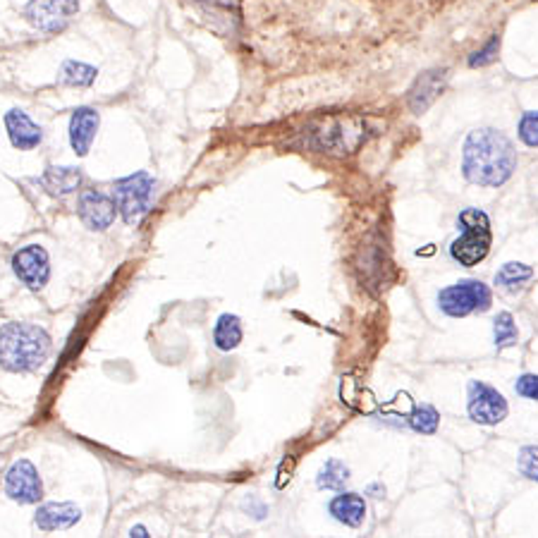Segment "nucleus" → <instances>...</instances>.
<instances>
[{
	"label": "nucleus",
	"instance_id": "f257e3e1",
	"mask_svg": "<svg viewBox=\"0 0 538 538\" xmlns=\"http://www.w3.org/2000/svg\"><path fill=\"white\" fill-rule=\"evenodd\" d=\"M516 168V151L498 129H476L466 136L462 170L472 185L500 187Z\"/></svg>",
	"mask_w": 538,
	"mask_h": 538
},
{
	"label": "nucleus",
	"instance_id": "f03ea898",
	"mask_svg": "<svg viewBox=\"0 0 538 538\" xmlns=\"http://www.w3.org/2000/svg\"><path fill=\"white\" fill-rule=\"evenodd\" d=\"M53 343L48 330L34 323L0 325V366L10 373L39 371L50 357Z\"/></svg>",
	"mask_w": 538,
	"mask_h": 538
},
{
	"label": "nucleus",
	"instance_id": "7ed1b4c3",
	"mask_svg": "<svg viewBox=\"0 0 538 538\" xmlns=\"http://www.w3.org/2000/svg\"><path fill=\"white\" fill-rule=\"evenodd\" d=\"M462 235L452 242L450 254L462 265H479L490 251V222L488 215L479 208H464L457 218Z\"/></svg>",
	"mask_w": 538,
	"mask_h": 538
},
{
	"label": "nucleus",
	"instance_id": "20e7f679",
	"mask_svg": "<svg viewBox=\"0 0 538 538\" xmlns=\"http://www.w3.org/2000/svg\"><path fill=\"white\" fill-rule=\"evenodd\" d=\"M153 194H156V179L151 178L146 170H139L134 175L117 179L113 185L117 215H122V221L127 225H136L151 211Z\"/></svg>",
	"mask_w": 538,
	"mask_h": 538
},
{
	"label": "nucleus",
	"instance_id": "39448f33",
	"mask_svg": "<svg viewBox=\"0 0 538 538\" xmlns=\"http://www.w3.org/2000/svg\"><path fill=\"white\" fill-rule=\"evenodd\" d=\"M490 299H493L490 290L481 280H464L457 285L445 287L438 294V304L452 318H462L473 311H486L490 307Z\"/></svg>",
	"mask_w": 538,
	"mask_h": 538
},
{
	"label": "nucleus",
	"instance_id": "423d86ee",
	"mask_svg": "<svg viewBox=\"0 0 538 538\" xmlns=\"http://www.w3.org/2000/svg\"><path fill=\"white\" fill-rule=\"evenodd\" d=\"M10 265H13L14 278L29 290L39 292V290L48 285L50 256L41 244H27V247L14 251L13 258H10Z\"/></svg>",
	"mask_w": 538,
	"mask_h": 538
},
{
	"label": "nucleus",
	"instance_id": "0eeeda50",
	"mask_svg": "<svg viewBox=\"0 0 538 538\" xmlns=\"http://www.w3.org/2000/svg\"><path fill=\"white\" fill-rule=\"evenodd\" d=\"M79 13V0H29L24 17L31 27L46 34L63 31Z\"/></svg>",
	"mask_w": 538,
	"mask_h": 538
},
{
	"label": "nucleus",
	"instance_id": "6e6552de",
	"mask_svg": "<svg viewBox=\"0 0 538 538\" xmlns=\"http://www.w3.org/2000/svg\"><path fill=\"white\" fill-rule=\"evenodd\" d=\"M5 495L17 505H36L43 498L41 473L29 459H17L5 472Z\"/></svg>",
	"mask_w": 538,
	"mask_h": 538
},
{
	"label": "nucleus",
	"instance_id": "1a4fd4ad",
	"mask_svg": "<svg viewBox=\"0 0 538 538\" xmlns=\"http://www.w3.org/2000/svg\"><path fill=\"white\" fill-rule=\"evenodd\" d=\"M466 409H469L472 421L481 423V426H495L508 416V400L495 387L486 386L481 380H472Z\"/></svg>",
	"mask_w": 538,
	"mask_h": 538
},
{
	"label": "nucleus",
	"instance_id": "9d476101",
	"mask_svg": "<svg viewBox=\"0 0 538 538\" xmlns=\"http://www.w3.org/2000/svg\"><path fill=\"white\" fill-rule=\"evenodd\" d=\"M77 215L91 232H106L117 218L113 194L100 189H82L77 199Z\"/></svg>",
	"mask_w": 538,
	"mask_h": 538
},
{
	"label": "nucleus",
	"instance_id": "9b49d317",
	"mask_svg": "<svg viewBox=\"0 0 538 538\" xmlns=\"http://www.w3.org/2000/svg\"><path fill=\"white\" fill-rule=\"evenodd\" d=\"M3 120H5L7 136H10V143H13L14 149L31 151L36 146H41L43 129L24 110L13 108V110H7Z\"/></svg>",
	"mask_w": 538,
	"mask_h": 538
},
{
	"label": "nucleus",
	"instance_id": "f8f14e48",
	"mask_svg": "<svg viewBox=\"0 0 538 538\" xmlns=\"http://www.w3.org/2000/svg\"><path fill=\"white\" fill-rule=\"evenodd\" d=\"M100 115L96 108L82 106L70 117V146L77 156H86L91 151V143L99 132Z\"/></svg>",
	"mask_w": 538,
	"mask_h": 538
},
{
	"label": "nucleus",
	"instance_id": "ddd939ff",
	"mask_svg": "<svg viewBox=\"0 0 538 538\" xmlns=\"http://www.w3.org/2000/svg\"><path fill=\"white\" fill-rule=\"evenodd\" d=\"M82 519V509L74 502H46L36 509L34 524L41 531L72 529Z\"/></svg>",
	"mask_w": 538,
	"mask_h": 538
},
{
	"label": "nucleus",
	"instance_id": "4468645a",
	"mask_svg": "<svg viewBox=\"0 0 538 538\" xmlns=\"http://www.w3.org/2000/svg\"><path fill=\"white\" fill-rule=\"evenodd\" d=\"M84 182V172L79 168H72V165H50L46 168L41 178H39V185L50 194V196H67V194H74Z\"/></svg>",
	"mask_w": 538,
	"mask_h": 538
},
{
	"label": "nucleus",
	"instance_id": "2eb2a0df",
	"mask_svg": "<svg viewBox=\"0 0 538 538\" xmlns=\"http://www.w3.org/2000/svg\"><path fill=\"white\" fill-rule=\"evenodd\" d=\"M445 86V70H430L426 74L416 79L414 89L409 91V108L414 110L416 115L423 113L426 108L436 100V96L443 91Z\"/></svg>",
	"mask_w": 538,
	"mask_h": 538
},
{
	"label": "nucleus",
	"instance_id": "dca6fc26",
	"mask_svg": "<svg viewBox=\"0 0 538 538\" xmlns=\"http://www.w3.org/2000/svg\"><path fill=\"white\" fill-rule=\"evenodd\" d=\"M330 515L335 516L337 522H343L344 526H361L366 516V502L361 495L357 493H343L333 498L330 502Z\"/></svg>",
	"mask_w": 538,
	"mask_h": 538
},
{
	"label": "nucleus",
	"instance_id": "f3484780",
	"mask_svg": "<svg viewBox=\"0 0 538 538\" xmlns=\"http://www.w3.org/2000/svg\"><path fill=\"white\" fill-rule=\"evenodd\" d=\"M242 335V321H239L235 314H222L221 318L215 321L213 343L221 351H230L235 350V347H239Z\"/></svg>",
	"mask_w": 538,
	"mask_h": 538
},
{
	"label": "nucleus",
	"instance_id": "a211bd4d",
	"mask_svg": "<svg viewBox=\"0 0 538 538\" xmlns=\"http://www.w3.org/2000/svg\"><path fill=\"white\" fill-rule=\"evenodd\" d=\"M99 70L93 65H86L82 60H65L60 72H57V84L63 86H91L96 82Z\"/></svg>",
	"mask_w": 538,
	"mask_h": 538
},
{
	"label": "nucleus",
	"instance_id": "6ab92c4d",
	"mask_svg": "<svg viewBox=\"0 0 538 538\" xmlns=\"http://www.w3.org/2000/svg\"><path fill=\"white\" fill-rule=\"evenodd\" d=\"M531 275H534L531 265L512 261V264H505L500 271L495 273V285L502 287V290H516V287H522Z\"/></svg>",
	"mask_w": 538,
	"mask_h": 538
},
{
	"label": "nucleus",
	"instance_id": "aec40b11",
	"mask_svg": "<svg viewBox=\"0 0 538 538\" xmlns=\"http://www.w3.org/2000/svg\"><path fill=\"white\" fill-rule=\"evenodd\" d=\"M347 479H350V469H347L340 459H328V462L323 464L321 472H318V488L340 490Z\"/></svg>",
	"mask_w": 538,
	"mask_h": 538
},
{
	"label": "nucleus",
	"instance_id": "412c9836",
	"mask_svg": "<svg viewBox=\"0 0 538 538\" xmlns=\"http://www.w3.org/2000/svg\"><path fill=\"white\" fill-rule=\"evenodd\" d=\"M493 335H495V347H498V351L505 350V347H512V344H516V325H515V318H512V314H508V311H502V314L495 316V323H493Z\"/></svg>",
	"mask_w": 538,
	"mask_h": 538
},
{
	"label": "nucleus",
	"instance_id": "4be33fe9",
	"mask_svg": "<svg viewBox=\"0 0 538 538\" xmlns=\"http://www.w3.org/2000/svg\"><path fill=\"white\" fill-rule=\"evenodd\" d=\"M438 421H440V416L430 404H419L414 407L412 416H409V426L416 430V433H423V436H430V433H436Z\"/></svg>",
	"mask_w": 538,
	"mask_h": 538
},
{
	"label": "nucleus",
	"instance_id": "5701e85b",
	"mask_svg": "<svg viewBox=\"0 0 538 538\" xmlns=\"http://www.w3.org/2000/svg\"><path fill=\"white\" fill-rule=\"evenodd\" d=\"M519 139L526 146H538V110L522 115V120H519Z\"/></svg>",
	"mask_w": 538,
	"mask_h": 538
},
{
	"label": "nucleus",
	"instance_id": "b1692460",
	"mask_svg": "<svg viewBox=\"0 0 538 538\" xmlns=\"http://www.w3.org/2000/svg\"><path fill=\"white\" fill-rule=\"evenodd\" d=\"M519 472L526 476V479L538 481V447L536 445H526L519 452Z\"/></svg>",
	"mask_w": 538,
	"mask_h": 538
},
{
	"label": "nucleus",
	"instance_id": "393cba45",
	"mask_svg": "<svg viewBox=\"0 0 538 538\" xmlns=\"http://www.w3.org/2000/svg\"><path fill=\"white\" fill-rule=\"evenodd\" d=\"M498 50H500V36L495 34L490 41L483 46L481 50H476L472 57H469V65L472 67H483V65H490L498 57Z\"/></svg>",
	"mask_w": 538,
	"mask_h": 538
},
{
	"label": "nucleus",
	"instance_id": "a878e982",
	"mask_svg": "<svg viewBox=\"0 0 538 538\" xmlns=\"http://www.w3.org/2000/svg\"><path fill=\"white\" fill-rule=\"evenodd\" d=\"M515 390L522 395V397L538 400V376H534V373H526V376H522V378L516 380Z\"/></svg>",
	"mask_w": 538,
	"mask_h": 538
},
{
	"label": "nucleus",
	"instance_id": "bb28decb",
	"mask_svg": "<svg viewBox=\"0 0 538 538\" xmlns=\"http://www.w3.org/2000/svg\"><path fill=\"white\" fill-rule=\"evenodd\" d=\"M127 536H132V538H146L149 536V531H146V526H132V529H129V534Z\"/></svg>",
	"mask_w": 538,
	"mask_h": 538
}]
</instances>
